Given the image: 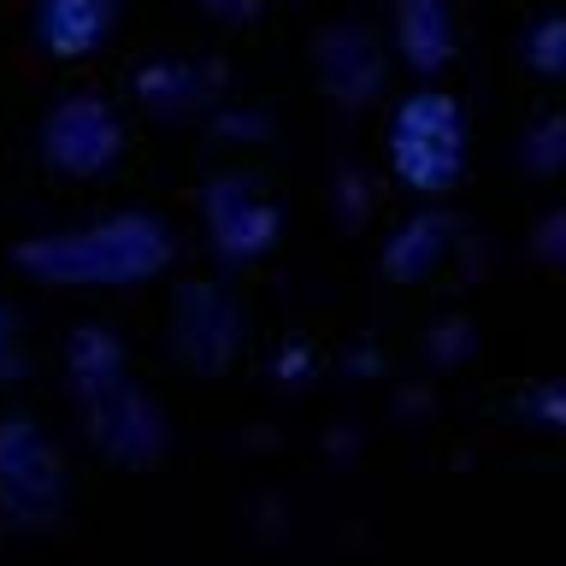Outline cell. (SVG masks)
<instances>
[{
	"label": "cell",
	"instance_id": "52a82bcc",
	"mask_svg": "<svg viewBox=\"0 0 566 566\" xmlns=\"http://www.w3.org/2000/svg\"><path fill=\"white\" fill-rule=\"evenodd\" d=\"M313 77H318L331 106L366 113L389 83V48L360 18H336V24H325L313 35Z\"/></svg>",
	"mask_w": 566,
	"mask_h": 566
},
{
	"label": "cell",
	"instance_id": "3957f363",
	"mask_svg": "<svg viewBox=\"0 0 566 566\" xmlns=\"http://www.w3.org/2000/svg\"><path fill=\"white\" fill-rule=\"evenodd\" d=\"M384 148H389V171H396V184L407 195H419V201L454 195L460 177H467V154H472L467 106L437 83L413 88V95H401L396 113H389Z\"/></svg>",
	"mask_w": 566,
	"mask_h": 566
},
{
	"label": "cell",
	"instance_id": "ba28073f",
	"mask_svg": "<svg viewBox=\"0 0 566 566\" xmlns=\"http://www.w3.org/2000/svg\"><path fill=\"white\" fill-rule=\"evenodd\" d=\"M171 343L195 371H224L242 348V307L219 277H195L171 295Z\"/></svg>",
	"mask_w": 566,
	"mask_h": 566
},
{
	"label": "cell",
	"instance_id": "5b68a950",
	"mask_svg": "<svg viewBox=\"0 0 566 566\" xmlns=\"http://www.w3.org/2000/svg\"><path fill=\"white\" fill-rule=\"evenodd\" d=\"M42 159L60 177H101L124 159V118L113 101L71 88L42 113Z\"/></svg>",
	"mask_w": 566,
	"mask_h": 566
},
{
	"label": "cell",
	"instance_id": "4fadbf2b",
	"mask_svg": "<svg viewBox=\"0 0 566 566\" xmlns=\"http://www.w3.org/2000/svg\"><path fill=\"white\" fill-rule=\"evenodd\" d=\"M520 60H525V71H537L548 83H566V12H548L525 30Z\"/></svg>",
	"mask_w": 566,
	"mask_h": 566
},
{
	"label": "cell",
	"instance_id": "6da1fadb",
	"mask_svg": "<svg viewBox=\"0 0 566 566\" xmlns=\"http://www.w3.org/2000/svg\"><path fill=\"white\" fill-rule=\"evenodd\" d=\"M177 242L154 212H106L88 224L42 230L12 248V265L53 290H130L171 265Z\"/></svg>",
	"mask_w": 566,
	"mask_h": 566
},
{
	"label": "cell",
	"instance_id": "2e32d148",
	"mask_svg": "<svg viewBox=\"0 0 566 566\" xmlns=\"http://www.w3.org/2000/svg\"><path fill=\"white\" fill-rule=\"evenodd\" d=\"M18 366H24V348H18V325H12V313L0 307V378H18Z\"/></svg>",
	"mask_w": 566,
	"mask_h": 566
},
{
	"label": "cell",
	"instance_id": "277c9868",
	"mask_svg": "<svg viewBox=\"0 0 566 566\" xmlns=\"http://www.w3.org/2000/svg\"><path fill=\"white\" fill-rule=\"evenodd\" d=\"M201 230L219 265H254L283 237V207L277 195L248 171H219L201 184Z\"/></svg>",
	"mask_w": 566,
	"mask_h": 566
},
{
	"label": "cell",
	"instance_id": "7a4b0ae2",
	"mask_svg": "<svg viewBox=\"0 0 566 566\" xmlns=\"http://www.w3.org/2000/svg\"><path fill=\"white\" fill-rule=\"evenodd\" d=\"M65 378L71 396L83 407V424L101 454L124 460V467H148L166 449V419L159 407L136 389L130 354L106 325H77L65 343Z\"/></svg>",
	"mask_w": 566,
	"mask_h": 566
},
{
	"label": "cell",
	"instance_id": "9c48e42d",
	"mask_svg": "<svg viewBox=\"0 0 566 566\" xmlns=\"http://www.w3.org/2000/svg\"><path fill=\"white\" fill-rule=\"evenodd\" d=\"M389 53L419 83L442 77L460 53V24L449 0H389Z\"/></svg>",
	"mask_w": 566,
	"mask_h": 566
},
{
	"label": "cell",
	"instance_id": "5bb4252c",
	"mask_svg": "<svg viewBox=\"0 0 566 566\" xmlns=\"http://www.w3.org/2000/svg\"><path fill=\"white\" fill-rule=\"evenodd\" d=\"M531 254H537L543 265H566V201L537 219V230H531Z\"/></svg>",
	"mask_w": 566,
	"mask_h": 566
},
{
	"label": "cell",
	"instance_id": "7c38bea8",
	"mask_svg": "<svg viewBox=\"0 0 566 566\" xmlns=\"http://www.w3.org/2000/svg\"><path fill=\"white\" fill-rule=\"evenodd\" d=\"M136 101L148 106L154 118H189V113H201V106L212 101V77H207V65H195V60H148L136 71Z\"/></svg>",
	"mask_w": 566,
	"mask_h": 566
},
{
	"label": "cell",
	"instance_id": "8fae6325",
	"mask_svg": "<svg viewBox=\"0 0 566 566\" xmlns=\"http://www.w3.org/2000/svg\"><path fill=\"white\" fill-rule=\"evenodd\" d=\"M449 248H454V219L437 207H424L407 224H396V237L384 242L378 265H384L389 283H424L442 260H449Z\"/></svg>",
	"mask_w": 566,
	"mask_h": 566
},
{
	"label": "cell",
	"instance_id": "9a60e30c",
	"mask_svg": "<svg viewBox=\"0 0 566 566\" xmlns=\"http://www.w3.org/2000/svg\"><path fill=\"white\" fill-rule=\"evenodd\" d=\"M212 24H248V18L260 12V0H195Z\"/></svg>",
	"mask_w": 566,
	"mask_h": 566
},
{
	"label": "cell",
	"instance_id": "8992f818",
	"mask_svg": "<svg viewBox=\"0 0 566 566\" xmlns=\"http://www.w3.org/2000/svg\"><path fill=\"white\" fill-rule=\"evenodd\" d=\"M65 502V467L60 449L42 437V424L12 413L0 419V507L18 525H48Z\"/></svg>",
	"mask_w": 566,
	"mask_h": 566
},
{
	"label": "cell",
	"instance_id": "30bf717a",
	"mask_svg": "<svg viewBox=\"0 0 566 566\" xmlns=\"http://www.w3.org/2000/svg\"><path fill=\"white\" fill-rule=\"evenodd\" d=\"M124 0H35V42L48 60H88L113 42Z\"/></svg>",
	"mask_w": 566,
	"mask_h": 566
}]
</instances>
